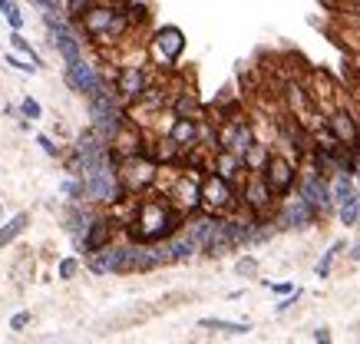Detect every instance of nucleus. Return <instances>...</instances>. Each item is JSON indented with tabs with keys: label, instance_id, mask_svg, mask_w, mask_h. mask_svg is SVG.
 Masks as SVG:
<instances>
[{
	"label": "nucleus",
	"instance_id": "e433bc0d",
	"mask_svg": "<svg viewBox=\"0 0 360 344\" xmlns=\"http://www.w3.org/2000/svg\"><path fill=\"white\" fill-rule=\"evenodd\" d=\"M350 258H354V262H360V242L354 245V249H350Z\"/></svg>",
	"mask_w": 360,
	"mask_h": 344
},
{
	"label": "nucleus",
	"instance_id": "c85d7f7f",
	"mask_svg": "<svg viewBox=\"0 0 360 344\" xmlns=\"http://www.w3.org/2000/svg\"><path fill=\"white\" fill-rule=\"evenodd\" d=\"M27 325H30V315H27V311H20V315L10 318V331H23Z\"/></svg>",
	"mask_w": 360,
	"mask_h": 344
},
{
	"label": "nucleus",
	"instance_id": "9b49d317",
	"mask_svg": "<svg viewBox=\"0 0 360 344\" xmlns=\"http://www.w3.org/2000/svg\"><path fill=\"white\" fill-rule=\"evenodd\" d=\"M274 199H278V195L271 192L265 175H261V172H251V179H248V186H245V199H242L245 212L258 215V219H268V212H271V206H274Z\"/></svg>",
	"mask_w": 360,
	"mask_h": 344
},
{
	"label": "nucleus",
	"instance_id": "4468645a",
	"mask_svg": "<svg viewBox=\"0 0 360 344\" xmlns=\"http://www.w3.org/2000/svg\"><path fill=\"white\" fill-rule=\"evenodd\" d=\"M169 139L175 146H182V153L198 149L202 146V126L195 116H175V123L169 126Z\"/></svg>",
	"mask_w": 360,
	"mask_h": 344
},
{
	"label": "nucleus",
	"instance_id": "c756f323",
	"mask_svg": "<svg viewBox=\"0 0 360 344\" xmlns=\"http://www.w3.org/2000/svg\"><path fill=\"white\" fill-rule=\"evenodd\" d=\"M40 146H43V153L50 156V159H57V156H60V146H53V139H50V136H40Z\"/></svg>",
	"mask_w": 360,
	"mask_h": 344
},
{
	"label": "nucleus",
	"instance_id": "7c9ffc66",
	"mask_svg": "<svg viewBox=\"0 0 360 344\" xmlns=\"http://www.w3.org/2000/svg\"><path fill=\"white\" fill-rule=\"evenodd\" d=\"M298 298H301V291L294 288V291H291V295H287V298H285V302H281V305H278V308H274V311H278V315H285V311H287V308H291V305H298Z\"/></svg>",
	"mask_w": 360,
	"mask_h": 344
},
{
	"label": "nucleus",
	"instance_id": "a211bd4d",
	"mask_svg": "<svg viewBox=\"0 0 360 344\" xmlns=\"http://www.w3.org/2000/svg\"><path fill=\"white\" fill-rule=\"evenodd\" d=\"M327 126L334 130V136L341 139L344 146H354V143L360 139V123L350 113H347V110H334V113H331V119H327Z\"/></svg>",
	"mask_w": 360,
	"mask_h": 344
},
{
	"label": "nucleus",
	"instance_id": "6ab92c4d",
	"mask_svg": "<svg viewBox=\"0 0 360 344\" xmlns=\"http://www.w3.org/2000/svg\"><path fill=\"white\" fill-rule=\"evenodd\" d=\"M169 249H172V258H175V262H189L195 251H202V245H198V238H195L192 232L179 229L169 238Z\"/></svg>",
	"mask_w": 360,
	"mask_h": 344
},
{
	"label": "nucleus",
	"instance_id": "dca6fc26",
	"mask_svg": "<svg viewBox=\"0 0 360 344\" xmlns=\"http://www.w3.org/2000/svg\"><path fill=\"white\" fill-rule=\"evenodd\" d=\"M238 245H235V235H231V225H228V219H222L218 215V222H215V229H211L209 242H205V255H211V258H222V255H228V251H235Z\"/></svg>",
	"mask_w": 360,
	"mask_h": 344
},
{
	"label": "nucleus",
	"instance_id": "393cba45",
	"mask_svg": "<svg viewBox=\"0 0 360 344\" xmlns=\"http://www.w3.org/2000/svg\"><path fill=\"white\" fill-rule=\"evenodd\" d=\"M195 110H198V99H195V96L192 93L179 96V103H175V116H192Z\"/></svg>",
	"mask_w": 360,
	"mask_h": 344
},
{
	"label": "nucleus",
	"instance_id": "2f4dec72",
	"mask_svg": "<svg viewBox=\"0 0 360 344\" xmlns=\"http://www.w3.org/2000/svg\"><path fill=\"white\" fill-rule=\"evenodd\" d=\"M255 268H258V262H255V258H242V262H238V275H251Z\"/></svg>",
	"mask_w": 360,
	"mask_h": 344
},
{
	"label": "nucleus",
	"instance_id": "423d86ee",
	"mask_svg": "<svg viewBox=\"0 0 360 344\" xmlns=\"http://www.w3.org/2000/svg\"><path fill=\"white\" fill-rule=\"evenodd\" d=\"M318 219H321V212L298 192V195H285V206L278 209V219H274V222H278L281 229H307V225H314Z\"/></svg>",
	"mask_w": 360,
	"mask_h": 344
},
{
	"label": "nucleus",
	"instance_id": "5701e85b",
	"mask_svg": "<svg viewBox=\"0 0 360 344\" xmlns=\"http://www.w3.org/2000/svg\"><path fill=\"white\" fill-rule=\"evenodd\" d=\"M341 251H344V242H334L331 249L324 251V258L318 262V268H314V271H318V278H327V275H331V268H334V258H337Z\"/></svg>",
	"mask_w": 360,
	"mask_h": 344
},
{
	"label": "nucleus",
	"instance_id": "f8f14e48",
	"mask_svg": "<svg viewBox=\"0 0 360 344\" xmlns=\"http://www.w3.org/2000/svg\"><path fill=\"white\" fill-rule=\"evenodd\" d=\"M66 83H70V90H76V93H83V96L99 93V86H103V79H99V73H96V66H90L83 57L66 63Z\"/></svg>",
	"mask_w": 360,
	"mask_h": 344
},
{
	"label": "nucleus",
	"instance_id": "ddd939ff",
	"mask_svg": "<svg viewBox=\"0 0 360 344\" xmlns=\"http://www.w3.org/2000/svg\"><path fill=\"white\" fill-rule=\"evenodd\" d=\"M149 90V79H146V70L142 66H123L119 77H116V93L123 103H139L142 93Z\"/></svg>",
	"mask_w": 360,
	"mask_h": 344
},
{
	"label": "nucleus",
	"instance_id": "b1692460",
	"mask_svg": "<svg viewBox=\"0 0 360 344\" xmlns=\"http://www.w3.org/2000/svg\"><path fill=\"white\" fill-rule=\"evenodd\" d=\"M0 14L7 17V23H10L14 30H20V27H23V14L17 10V3H14V0H0Z\"/></svg>",
	"mask_w": 360,
	"mask_h": 344
},
{
	"label": "nucleus",
	"instance_id": "bb28decb",
	"mask_svg": "<svg viewBox=\"0 0 360 344\" xmlns=\"http://www.w3.org/2000/svg\"><path fill=\"white\" fill-rule=\"evenodd\" d=\"M20 113H23L27 119H30V123H34V119H40V116H43V110H40L37 99H30V96H27V99L20 103Z\"/></svg>",
	"mask_w": 360,
	"mask_h": 344
},
{
	"label": "nucleus",
	"instance_id": "f704fd0d",
	"mask_svg": "<svg viewBox=\"0 0 360 344\" xmlns=\"http://www.w3.org/2000/svg\"><path fill=\"white\" fill-rule=\"evenodd\" d=\"M314 341H331V331H327V328H318V331H314Z\"/></svg>",
	"mask_w": 360,
	"mask_h": 344
},
{
	"label": "nucleus",
	"instance_id": "412c9836",
	"mask_svg": "<svg viewBox=\"0 0 360 344\" xmlns=\"http://www.w3.org/2000/svg\"><path fill=\"white\" fill-rule=\"evenodd\" d=\"M268 159H271V149L261 146V143H255V146L248 149V156H245V172H265Z\"/></svg>",
	"mask_w": 360,
	"mask_h": 344
},
{
	"label": "nucleus",
	"instance_id": "cd10ccee",
	"mask_svg": "<svg viewBox=\"0 0 360 344\" xmlns=\"http://www.w3.org/2000/svg\"><path fill=\"white\" fill-rule=\"evenodd\" d=\"M90 7H93V0H70L66 14H70V17H83V14L90 10Z\"/></svg>",
	"mask_w": 360,
	"mask_h": 344
},
{
	"label": "nucleus",
	"instance_id": "f3484780",
	"mask_svg": "<svg viewBox=\"0 0 360 344\" xmlns=\"http://www.w3.org/2000/svg\"><path fill=\"white\" fill-rule=\"evenodd\" d=\"M110 235H113V219H93L86 235H83V245L79 249L86 251V255H93V251L110 245Z\"/></svg>",
	"mask_w": 360,
	"mask_h": 344
},
{
	"label": "nucleus",
	"instance_id": "39448f33",
	"mask_svg": "<svg viewBox=\"0 0 360 344\" xmlns=\"http://www.w3.org/2000/svg\"><path fill=\"white\" fill-rule=\"evenodd\" d=\"M298 192H301L304 199H307L314 209L321 212V215H331V212L337 209V206H334V189H331L327 175H321L318 169H307V172H304Z\"/></svg>",
	"mask_w": 360,
	"mask_h": 344
},
{
	"label": "nucleus",
	"instance_id": "f257e3e1",
	"mask_svg": "<svg viewBox=\"0 0 360 344\" xmlns=\"http://www.w3.org/2000/svg\"><path fill=\"white\" fill-rule=\"evenodd\" d=\"M185 212H179L166 199H142L136 206V215L126 222L133 242H169L175 232L185 225Z\"/></svg>",
	"mask_w": 360,
	"mask_h": 344
},
{
	"label": "nucleus",
	"instance_id": "2eb2a0df",
	"mask_svg": "<svg viewBox=\"0 0 360 344\" xmlns=\"http://www.w3.org/2000/svg\"><path fill=\"white\" fill-rule=\"evenodd\" d=\"M116 17H119V10H113V7H90L86 14H83V30L90 34V37H103L106 40V34H110V27L116 23Z\"/></svg>",
	"mask_w": 360,
	"mask_h": 344
},
{
	"label": "nucleus",
	"instance_id": "c9c22d12",
	"mask_svg": "<svg viewBox=\"0 0 360 344\" xmlns=\"http://www.w3.org/2000/svg\"><path fill=\"white\" fill-rule=\"evenodd\" d=\"M350 14L360 20V0H354V3H350Z\"/></svg>",
	"mask_w": 360,
	"mask_h": 344
},
{
	"label": "nucleus",
	"instance_id": "9d476101",
	"mask_svg": "<svg viewBox=\"0 0 360 344\" xmlns=\"http://www.w3.org/2000/svg\"><path fill=\"white\" fill-rule=\"evenodd\" d=\"M251 146H255V130L245 119H228L225 126L218 130V149H228V153L245 159Z\"/></svg>",
	"mask_w": 360,
	"mask_h": 344
},
{
	"label": "nucleus",
	"instance_id": "473e14b6",
	"mask_svg": "<svg viewBox=\"0 0 360 344\" xmlns=\"http://www.w3.org/2000/svg\"><path fill=\"white\" fill-rule=\"evenodd\" d=\"M265 285L271 288L274 295H291V291H294V285H287V282H278V285H271V282H265Z\"/></svg>",
	"mask_w": 360,
	"mask_h": 344
},
{
	"label": "nucleus",
	"instance_id": "f03ea898",
	"mask_svg": "<svg viewBox=\"0 0 360 344\" xmlns=\"http://www.w3.org/2000/svg\"><path fill=\"white\" fill-rule=\"evenodd\" d=\"M238 206V195H235V186L222 179L218 172H211L202 179V209L211 212V215H225Z\"/></svg>",
	"mask_w": 360,
	"mask_h": 344
},
{
	"label": "nucleus",
	"instance_id": "6e6552de",
	"mask_svg": "<svg viewBox=\"0 0 360 344\" xmlns=\"http://www.w3.org/2000/svg\"><path fill=\"white\" fill-rule=\"evenodd\" d=\"M261 175L268 179V186H271V192H274L278 199L291 195L294 186H298V166H294L291 159H285V156H278V153H271V159H268V166H265Z\"/></svg>",
	"mask_w": 360,
	"mask_h": 344
},
{
	"label": "nucleus",
	"instance_id": "20e7f679",
	"mask_svg": "<svg viewBox=\"0 0 360 344\" xmlns=\"http://www.w3.org/2000/svg\"><path fill=\"white\" fill-rule=\"evenodd\" d=\"M119 179H123V186L126 192H142L149 189L152 182H155V159L152 156H126L123 162H119Z\"/></svg>",
	"mask_w": 360,
	"mask_h": 344
},
{
	"label": "nucleus",
	"instance_id": "7ed1b4c3",
	"mask_svg": "<svg viewBox=\"0 0 360 344\" xmlns=\"http://www.w3.org/2000/svg\"><path fill=\"white\" fill-rule=\"evenodd\" d=\"M60 10H47V27H50V43H53V50H57L60 57L66 60H79L83 57V40L76 34L73 27L66 23V17H57Z\"/></svg>",
	"mask_w": 360,
	"mask_h": 344
},
{
	"label": "nucleus",
	"instance_id": "1a4fd4ad",
	"mask_svg": "<svg viewBox=\"0 0 360 344\" xmlns=\"http://www.w3.org/2000/svg\"><path fill=\"white\" fill-rule=\"evenodd\" d=\"M166 199H169L179 212L195 215V212L202 209V182H198L195 175H179V179L172 182V189L166 192Z\"/></svg>",
	"mask_w": 360,
	"mask_h": 344
},
{
	"label": "nucleus",
	"instance_id": "aec40b11",
	"mask_svg": "<svg viewBox=\"0 0 360 344\" xmlns=\"http://www.w3.org/2000/svg\"><path fill=\"white\" fill-rule=\"evenodd\" d=\"M198 325L211 328V331H222V334H248V331H251L248 321H222V318H202Z\"/></svg>",
	"mask_w": 360,
	"mask_h": 344
},
{
	"label": "nucleus",
	"instance_id": "72a5a7b5",
	"mask_svg": "<svg viewBox=\"0 0 360 344\" xmlns=\"http://www.w3.org/2000/svg\"><path fill=\"white\" fill-rule=\"evenodd\" d=\"M30 3H37L43 10H60V0H30Z\"/></svg>",
	"mask_w": 360,
	"mask_h": 344
},
{
	"label": "nucleus",
	"instance_id": "0eeeda50",
	"mask_svg": "<svg viewBox=\"0 0 360 344\" xmlns=\"http://www.w3.org/2000/svg\"><path fill=\"white\" fill-rule=\"evenodd\" d=\"M185 53V34L179 27H159L152 37V57L159 66H175L179 57Z\"/></svg>",
	"mask_w": 360,
	"mask_h": 344
},
{
	"label": "nucleus",
	"instance_id": "a878e982",
	"mask_svg": "<svg viewBox=\"0 0 360 344\" xmlns=\"http://www.w3.org/2000/svg\"><path fill=\"white\" fill-rule=\"evenodd\" d=\"M76 271H79V258H63L57 265V278H63V282H70Z\"/></svg>",
	"mask_w": 360,
	"mask_h": 344
},
{
	"label": "nucleus",
	"instance_id": "4be33fe9",
	"mask_svg": "<svg viewBox=\"0 0 360 344\" xmlns=\"http://www.w3.org/2000/svg\"><path fill=\"white\" fill-rule=\"evenodd\" d=\"M27 222H30V215H27V212H17V215H14V219H10V222L0 229V249H3V245H10L20 232L27 229Z\"/></svg>",
	"mask_w": 360,
	"mask_h": 344
}]
</instances>
